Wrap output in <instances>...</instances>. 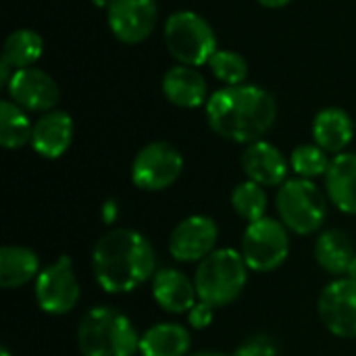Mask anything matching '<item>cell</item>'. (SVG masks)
I'll return each mask as SVG.
<instances>
[{"label":"cell","mask_w":356,"mask_h":356,"mask_svg":"<svg viewBox=\"0 0 356 356\" xmlns=\"http://www.w3.org/2000/svg\"><path fill=\"white\" fill-rule=\"evenodd\" d=\"M77 348L83 356H136L140 336L127 315L113 307H92L77 323Z\"/></svg>","instance_id":"obj_3"},{"label":"cell","mask_w":356,"mask_h":356,"mask_svg":"<svg viewBox=\"0 0 356 356\" xmlns=\"http://www.w3.org/2000/svg\"><path fill=\"white\" fill-rule=\"evenodd\" d=\"M184 173V156L169 142H150L131 163V181L144 192L171 188Z\"/></svg>","instance_id":"obj_9"},{"label":"cell","mask_w":356,"mask_h":356,"mask_svg":"<svg viewBox=\"0 0 356 356\" xmlns=\"http://www.w3.org/2000/svg\"><path fill=\"white\" fill-rule=\"evenodd\" d=\"M188 356H234V355H227V353H215V350H200V353H194V355H188Z\"/></svg>","instance_id":"obj_32"},{"label":"cell","mask_w":356,"mask_h":356,"mask_svg":"<svg viewBox=\"0 0 356 356\" xmlns=\"http://www.w3.org/2000/svg\"><path fill=\"white\" fill-rule=\"evenodd\" d=\"M33 125L23 111L13 100L0 102V144L6 150H19L25 144H31Z\"/></svg>","instance_id":"obj_23"},{"label":"cell","mask_w":356,"mask_h":356,"mask_svg":"<svg viewBox=\"0 0 356 356\" xmlns=\"http://www.w3.org/2000/svg\"><path fill=\"white\" fill-rule=\"evenodd\" d=\"M44 52V40L33 29H15L4 40L2 60H6L15 71L31 67Z\"/></svg>","instance_id":"obj_24"},{"label":"cell","mask_w":356,"mask_h":356,"mask_svg":"<svg viewBox=\"0 0 356 356\" xmlns=\"http://www.w3.org/2000/svg\"><path fill=\"white\" fill-rule=\"evenodd\" d=\"M213 75L225 86H242L248 77V63L242 54L232 50H217L209 60Z\"/></svg>","instance_id":"obj_27"},{"label":"cell","mask_w":356,"mask_h":356,"mask_svg":"<svg viewBox=\"0 0 356 356\" xmlns=\"http://www.w3.org/2000/svg\"><path fill=\"white\" fill-rule=\"evenodd\" d=\"M317 313L325 330L336 338H356V282L348 277L330 282L319 294Z\"/></svg>","instance_id":"obj_10"},{"label":"cell","mask_w":356,"mask_h":356,"mask_svg":"<svg viewBox=\"0 0 356 356\" xmlns=\"http://www.w3.org/2000/svg\"><path fill=\"white\" fill-rule=\"evenodd\" d=\"M152 296L156 305L171 315H188L198 302L194 280L186 277L179 269H161L152 277Z\"/></svg>","instance_id":"obj_16"},{"label":"cell","mask_w":356,"mask_h":356,"mask_svg":"<svg viewBox=\"0 0 356 356\" xmlns=\"http://www.w3.org/2000/svg\"><path fill=\"white\" fill-rule=\"evenodd\" d=\"M213 317H215V309L207 302H196L190 313H188V323L194 327V330H204L213 323Z\"/></svg>","instance_id":"obj_29"},{"label":"cell","mask_w":356,"mask_h":356,"mask_svg":"<svg viewBox=\"0 0 356 356\" xmlns=\"http://www.w3.org/2000/svg\"><path fill=\"white\" fill-rule=\"evenodd\" d=\"M267 204H269L267 192L257 181L246 179L238 184L232 192V209L238 213V217H242L248 223L267 217Z\"/></svg>","instance_id":"obj_25"},{"label":"cell","mask_w":356,"mask_h":356,"mask_svg":"<svg viewBox=\"0 0 356 356\" xmlns=\"http://www.w3.org/2000/svg\"><path fill=\"white\" fill-rule=\"evenodd\" d=\"M96 4H100V6H108V0H94Z\"/></svg>","instance_id":"obj_33"},{"label":"cell","mask_w":356,"mask_h":356,"mask_svg":"<svg viewBox=\"0 0 356 356\" xmlns=\"http://www.w3.org/2000/svg\"><path fill=\"white\" fill-rule=\"evenodd\" d=\"M355 254L356 252L353 242H350V236L342 229H327L315 242L317 265L334 277L346 275L348 265L355 259Z\"/></svg>","instance_id":"obj_22"},{"label":"cell","mask_w":356,"mask_h":356,"mask_svg":"<svg viewBox=\"0 0 356 356\" xmlns=\"http://www.w3.org/2000/svg\"><path fill=\"white\" fill-rule=\"evenodd\" d=\"M277 344L267 336H252L238 346L234 356H277Z\"/></svg>","instance_id":"obj_28"},{"label":"cell","mask_w":356,"mask_h":356,"mask_svg":"<svg viewBox=\"0 0 356 356\" xmlns=\"http://www.w3.org/2000/svg\"><path fill=\"white\" fill-rule=\"evenodd\" d=\"M92 271L106 294H129L156 273V254L148 238L129 227H115L92 248Z\"/></svg>","instance_id":"obj_1"},{"label":"cell","mask_w":356,"mask_h":356,"mask_svg":"<svg viewBox=\"0 0 356 356\" xmlns=\"http://www.w3.org/2000/svg\"><path fill=\"white\" fill-rule=\"evenodd\" d=\"M248 265L242 252L234 248H217L204 261L198 263L194 273V286L198 300L221 309L240 298L248 282Z\"/></svg>","instance_id":"obj_4"},{"label":"cell","mask_w":356,"mask_h":356,"mask_svg":"<svg viewBox=\"0 0 356 356\" xmlns=\"http://www.w3.org/2000/svg\"><path fill=\"white\" fill-rule=\"evenodd\" d=\"M280 221L298 236L319 232L327 219V198L313 179H288L275 196Z\"/></svg>","instance_id":"obj_5"},{"label":"cell","mask_w":356,"mask_h":356,"mask_svg":"<svg viewBox=\"0 0 356 356\" xmlns=\"http://www.w3.org/2000/svg\"><path fill=\"white\" fill-rule=\"evenodd\" d=\"M242 169L250 181L263 188H280L288 179V161L273 144L259 140L244 148Z\"/></svg>","instance_id":"obj_14"},{"label":"cell","mask_w":356,"mask_h":356,"mask_svg":"<svg viewBox=\"0 0 356 356\" xmlns=\"http://www.w3.org/2000/svg\"><path fill=\"white\" fill-rule=\"evenodd\" d=\"M106 19L113 35L123 44L144 42L156 25V0H108Z\"/></svg>","instance_id":"obj_12"},{"label":"cell","mask_w":356,"mask_h":356,"mask_svg":"<svg viewBox=\"0 0 356 356\" xmlns=\"http://www.w3.org/2000/svg\"><path fill=\"white\" fill-rule=\"evenodd\" d=\"M165 44L169 54L188 67L209 65L217 52V35L211 23L194 10H177L167 19Z\"/></svg>","instance_id":"obj_6"},{"label":"cell","mask_w":356,"mask_h":356,"mask_svg":"<svg viewBox=\"0 0 356 356\" xmlns=\"http://www.w3.org/2000/svg\"><path fill=\"white\" fill-rule=\"evenodd\" d=\"M33 296L38 307L46 315L54 317L67 315L77 307L81 298V286L71 257L63 254L40 271L33 282Z\"/></svg>","instance_id":"obj_8"},{"label":"cell","mask_w":356,"mask_h":356,"mask_svg":"<svg viewBox=\"0 0 356 356\" xmlns=\"http://www.w3.org/2000/svg\"><path fill=\"white\" fill-rule=\"evenodd\" d=\"M344 277H348V280L356 282V254H355V259L350 261V265H348V271H346V275H344Z\"/></svg>","instance_id":"obj_31"},{"label":"cell","mask_w":356,"mask_h":356,"mask_svg":"<svg viewBox=\"0 0 356 356\" xmlns=\"http://www.w3.org/2000/svg\"><path fill=\"white\" fill-rule=\"evenodd\" d=\"M6 92L15 104L29 113H48L58 104L60 98V90L54 77L35 67L15 71Z\"/></svg>","instance_id":"obj_13"},{"label":"cell","mask_w":356,"mask_h":356,"mask_svg":"<svg viewBox=\"0 0 356 356\" xmlns=\"http://www.w3.org/2000/svg\"><path fill=\"white\" fill-rule=\"evenodd\" d=\"M165 98L179 108H198L207 104V79L196 67L175 65L163 77Z\"/></svg>","instance_id":"obj_17"},{"label":"cell","mask_w":356,"mask_h":356,"mask_svg":"<svg viewBox=\"0 0 356 356\" xmlns=\"http://www.w3.org/2000/svg\"><path fill=\"white\" fill-rule=\"evenodd\" d=\"M209 127L238 144H252L273 127L277 117L275 98L259 86H225L207 100Z\"/></svg>","instance_id":"obj_2"},{"label":"cell","mask_w":356,"mask_h":356,"mask_svg":"<svg viewBox=\"0 0 356 356\" xmlns=\"http://www.w3.org/2000/svg\"><path fill=\"white\" fill-rule=\"evenodd\" d=\"M0 356H13V355H10V353H8V348L4 346V348H2V353H0Z\"/></svg>","instance_id":"obj_34"},{"label":"cell","mask_w":356,"mask_h":356,"mask_svg":"<svg viewBox=\"0 0 356 356\" xmlns=\"http://www.w3.org/2000/svg\"><path fill=\"white\" fill-rule=\"evenodd\" d=\"M219 227L209 215H192L179 221L169 236V254L177 263H200L217 250Z\"/></svg>","instance_id":"obj_11"},{"label":"cell","mask_w":356,"mask_h":356,"mask_svg":"<svg viewBox=\"0 0 356 356\" xmlns=\"http://www.w3.org/2000/svg\"><path fill=\"white\" fill-rule=\"evenodd\" d=\"M292 0H259V4L267 6V8H282L286 4H290Z\"/></svg>","instance_id":"obj_30"},{"label":"cell","mask_w":356,"mask_h":356,"mask_svg":"<svg viewBox=\"0 0 356 356\" xmlns=\"http://www.w3.org/2000/svg\"><path fill=\"white\" fill-rule=\"evenodd\" d=\"M240 252L250 271L271 273L280 269L290 254L288 227L280 219L263 217L246 225Z\"/></svg>","instance_id":"obj_7"},{"label":"cell","mask_w":356,"mask_h":356,"mask_svg":"<svg viewBox=\"0 0 356 356\" xmlns=\"http://www.w3.org/2000/svg\"><path fill=\"white\" fill-rule=\"evenodd\" d=\"M73 134L75 125L69 113L48 111L33 123L31 146L44 159H58L69 150Z\"/></svg>","instance_id":"obj_15"},{"label":"cell","mask_w":356,"mask_h":356,"mask_svg":"<svg viewBox=\"0 0 356 356\" xmlns=\"http://www.w3.org/2000/svg\"><path fill=\"white\" fill-rule=\"evenodd\" d=\"M40 271V259L31 248L15 244L0 248V288H23L29 282H35Z\"/></svg>","instance_id":"obj_21"},{"label":"cell","mask_w":356,"mask_h":356,"mask_svg":"<svg viewBox=\"0 0 356 356\" xmlns=\"http://www.w3.org/2000/svg\"><path fill=\"white\" fill-rule=\"evenodd\" d=\"M325 192L334 207L356 215V152L336 154L325 173Z\"/></svg>","instance_id":"obj_18"},{"label":"cell","mask_w":356,"mask_h":356,"mask_svg":"<svg viewBox=\"0 0 356 356\" xmlns=\"http://www.w3.org/2000/svg\"><path fill=\"white\" fill-rule=\"evenodd\" d=\"M355 138V123L344 108L330 106L317 113L313 121V140L327 154H342Z\"/></svg>","instance_id":"obj_19"},{"label":"cell","mask_w":356,"mask_h":356,"mask_svg":"<svg viewBox=\"0 0 356 356\" xmlns=\"http://www.w3.org/2000/svg\"><path fill=\"white\" fill-rule=\"evenodd\" d=\"M330 163H332V159L317 144H302V146L294 148V152L290 156V165H292L294 173L302 179H315L321 175L325 177Z\"/></svg>","instance_id":"obj_26"},{"label":"cell","mask_w":356,"mask_h":356,"mask_svg":"<svg viewBox=\"0 0 356 356\" xmlns=\"http://www.w3.org/2000/svg\"><path fill=\"white\" fill-rule=\"evenodd\" d=\"M192 346V336L181 323L163 321L152 325L140 336L142 356H188Z\"/></svg>","instance_id":"obj_20"}]
</instances>
